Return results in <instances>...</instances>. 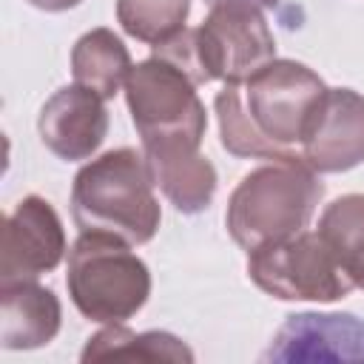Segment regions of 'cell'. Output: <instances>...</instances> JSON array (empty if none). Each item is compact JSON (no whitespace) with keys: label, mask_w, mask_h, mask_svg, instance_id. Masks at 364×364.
Segmentation results:
<instances>
[{"label":"cell","mask_w":364,"mask_h":364,"mask_svg":"<svg viewBox=\"0 0 364 364\" xmlns=\"http://www.w3.org/2000/svg\"><path fill=\"white\" fill-rule=\"evenodd\" d=\"M65 256V230L48 199L31 193L17 202L3 225L0 284L37 282Z\"/></svg>","instance_id":"obj_8"},{"label":"cell","mask_w":364,"mask_h":364,"mask_svg":"<svg viewBox=\"0 0 364 364\" xmlns=\"http://www.w3.org/2000/svg\"><path fill=\"white\" fill-rule=\"evenodd\" d=\"M154 48V57H162L168 60L171 65H176L179 71H185L196 85H205L210 82V77L205 74L202 68V60H199V46H196V28H182L179 34L168 37L165 43L159 46H151Z\"/></svg>","instance_id":"obj_19"},{"label":"cell","mask_w":364,"mask_h":364,"mask_svg":"<svg viewBox=\"0 0 364 364\" xmlns=\"http://www.w3.org/2000/svg\"><path fill=\"white\" fill-rule=\"evenodd\" d=\"M216 117H219V139L222 148L233 156H245V159H290V156H301L299 151L282 148L276 142H270L247 117L245 111V100L239 85H225L216 100H213Z\"/></svg>","instance_id":"obj_17"},{"label":"cell","mask_w":364,"mask_h":364,"mask_svg":"<svg viewBox=\"0 0 364 364\" xmlns=\"http://www.w3.org/2000/svg\"><path fill=\"white\" fill-rule=\"evenodd\" d=\"M324 91V80L304 63L273 60L245 82L242 100L253 125L270 142L293 151V145H301Z\"/></svg>","instance_id":"obj_6"},{"label":"cell","mask_w":364,"mask_h":364,"mask_svg":"<svg viewBox=\"0 0 364 364\" xmlns=\"http://www.w3.org/2000/svg\"><path fill=\"white\" fill-rule=\"evenodd\" d=\"M131 68V54L111 28H91L71 48L74 82L91 88L102 100H111L119 88H125Z\"/></svg>","instance_id":"obj_14"},{"label":"cell","mask_w":364,"mask_h":364,"mask_svg":"<svg viewBox=\"0 0 364 364\" xmlns=\"http://www.w3.org/2000/svg\"><path fill=\"white\" fill-rule=\"evenodd\" d=\"M65 287L85 318L125 324L145 307L151 273L128 242L108 233H80L68 250Z\"/></svg>","instance_id":"obj_3"},{"label":"cell","mask_w":364,"mask_h":364,"mask_svg":"<svg viewBox=\"0 0 364 364\" xmlns=\"http://www.w3.org/2000/svg\"><path fill=\"white\" fill-rule=\"evenodd\" d=\"M264 361H364V321L353 313L287 316Z\"/></svg>","instance_id":"obj_11"},{"label":"cell","mask_w":364,"mask_h":364,"mask_svg":"<svg viewBox=\"0 0 364 364\" xmlns=\"http://www.w3.org/2000/svg\"><path fill=\"white\" fill-rule=\"evenodd\" d=\"M145 162L151 168L154 185L165 193V199L179 213H202L213 202L216 193V168L199 151V145L185 139L171 142H148L142 145Z\"/></svg>","instance_id":"obj_12"},{"label":"cell","mask_w":364,"mask_h":364,"mask_svg":"<svg viewBox=\"0 0 364 364\" xmlns=\"http://www.w3.org/2000/svg\"><path fill=\"white\" fill-rule=\"evenodd\" d=\"M316 173H344L364 162V97L353 88H327L299 145Z\"/></svg>","instance_id":"obj_9"},{"label":"cell","mask_w":364,"mask_h":364,"mask_svg":"<svg viewBox=\"0 0 364 364\" xmlns=\"http://www.w3.org/2000/svg\"><path fill=\"white\" fill-rule=\"evenodd\" d=\"M250 282L282 301H338L355 284L318 230H301L290 239L247 253Z\"/></svg>","instance_id":"obj_4"},{"label":"cell","mask_w":364,"mask_h":364,"mask_svg":"<svg viewBox=\"0 0 364 364\" xmlns=\"http://www.w3.org/2000/svg\"><path fill=\"white\" fill-rule=\"evenodd\" d=\"M63 324V307L51 287L37 282L0 284V347L37 350L46 347Z\"/></svg>","instance_id":"obj_13"},{"label":"cell","mask_w":364,"mask_h":364,"mask_svg":"<svg viewBox=\"0 0 364 364\" xmlns=\"http://www.w3.org/2000/svg\"><path fill=\"white\" fill-rule=\"evenodd\" d=\"M318 176L321 173H316L301 156L270 159L245 173L225 210V225L233 242L253 253L307 230L324 196Z\"/></svg>","instance_id":"obj_2"},{"label":"cell","mask_w":364,"mask_h":364,"mask_svg":"<svg viewBox=\"0 0 364 364\" xmlns=\"http://www.w3.org/2000/svg\"><path fill=\"white\" fill-rule=\"evenodd\" d=\"M318 233L333 247L350 282L364 290V193L333 199L318 219Z\"/></svg>","instance_id":"obj_16"},{"label":"cell","mask_w":364,"mask_h":364,"mask_svg":"<svg viewBox=\"0 0 364 364\" xmlns=\"http://www.w3.org/2000/svg\"><path fill=\"white\" fill-rule=\"evenodd\" d=\"M202 68L225 85H245L276 60V40L259 6L216 3L196 28Z\"/></svg>","instance_id":"obj_7"},{"label":"cell","mask_w":364,"mask_h":364,"mask_svg":"<svg viewBox=\"0 0 364 364\" xmlns=\"http://www.w3.org/2000/svg\"><path fill=\"white\" fill-rule=\"evenodd\" d=\"M125 102L142 145L171 139L202 145L208 114L196 97V82L168 60L151 54L136 63L125 80Z\"/></svg>","instance_id":"obj_5"},{"label":"cell","mask_w":364,"mask_h":364,"mask_svg":"<svg viewBox=\"0 0 364 364\" xmlns=\"http://www.w3.org/2000/svg\"><path fill=\"white\" fill-rule=\"evenodd\" d=\"M208 3H247V6H259V9H276L282 6V0H208Z\"/></svg>","instance_id":"obj_21"},{"label":"cell","mask_w":364,"mask_h":364,"mask_svg":"<svg viewBox=\"0 0 364 364\" xmlns=\"http://www.w3.org/2000/svg\"><path fill=\"white\" fill-rule=\"evenodd\" d=\"M71 216L80 233H108L128 245L151 242L162 210L145 154L114 148L85 162L71 185Z\"/></svg>","instance_id":"obj_1"},{"label":"cell","mask_w":364,"mask_h":364,"mask_svg":"<svg viewBox=\"0 0 364 364\" xmlns=\"http://www.w3.org/2000/svg\"><path fill=\"white\" fill-rule=\"evenodd\" d=\"M191 0H117V23L139 43L159 46L185 28Z\"/></svg>","instance_id":"obj_18"},{"label":"cell","mask_w":364,"mask_h":364,"mask_svg":"<svg viewBox=\"0 0 364 364\" xmlns=\"http://www.w3.org/2000/svg\"><path fill=\"white\" fill-rule=\"evenodd\" d=\"M82 361H105V358H125V361H193L191 347L165 330L134 333L125 324H105L94 333L82 353Z\"/></svg>","instance_id":"obj_15"},{"label":"cell","mask_w":364,"mask_h":364,"mask_svg":"<svg viewBox=\"0 0 364 364\" xmlns=\"http://www.w3.org/2000/svg\"><path fill=\"white\" fill-rule=\"evenodd\" d=\"M26 3H31L34 9H43V11H65V9L80 6L82 0H26Z\"/></svg>","instance_id":"obj_20"},{"label":"cell","mask_w":364,"mask_h":364,"mask_svg":"<svg viewBox=\"0 0 364 364\" xmlns=\"http://www.w3.org/2000/svg\"><path fill=\"white\" fill-rule=\"evenodd\" d=\"M37 131L54 156L65 162L91 159L108 134L105 100L85 85H63L40 108Z\"/></svg>","instance_id":"obj_10"}]
</instances>
